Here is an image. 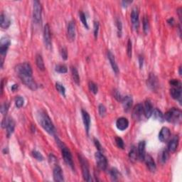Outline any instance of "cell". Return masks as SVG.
Masks as SVG:
<instances>
[{
  "label": "cell",
  "mask_w": 182,
  "mask_h": 182,
  "mask_svg": "<svg viewBox=\"0 0 182 182\" xmlns=\"http://www.w3.org/2000/svg\"><path fill=\"white\" fill-rule=\"evenodd\" d=\"M68 38L70 41H73L76 38V24L73 21H70L68 25Z\"/></svg>",
  "instance_id": "15"
},
{
  "label": "cell",
  "mask_w": 182,
  "mask_h": 182,
  "mask_svg": "<svg viewBox=\"0 0 182 182\" xmlns=\"http://www.w3.org/2000/svg\"><path fill=\"white\" fill-rule=\"evenodd\" d=\"M139 15H140V12L137 7H134L132 9L131 15V21L132 23V26L134 28V29L137 30L139 28V25H140V21H139Z\"/></svg>",
  "instance_id": "11"
},
{
  "label": "cell",
  "mask_w": 182,
  "mask_h": 182,
  "mask_svg": "<svg viewBox=\"0 0 182 182\" xmlns=\"http://www.w3.org/2000/svg\"><path fill=\"white\" fill-rule=\"evenodd\" d=\"M94 144H95V147H97L98 151L100 152H102L103 151V148H102L101 144H100V142L97 140V139H94Z\"/></svg>",
  "instance_id": "48"
},
{
  "label": "cell",
  "mask_w": 182,
  "mask_h": 182,
  "mask_svg": "<svg viewBox=\"0 0 182 182\" xmlns=\"http://www.w3.org/2000/svg\"><path fill=\"white\" fill-rule=\"evenodd\" d=\"M81 112H82L83 121V123H84L85 130H86L87 133L88 134L90 127H91V117H90V115L88 114V112H86V111L84 110H81Z\"/></svg>",
  "instance_id": "21"
},
{
  "label": "cell",
  "mask_w": 182,
  "mask_h": 182,
  "mask_svg": "<svg viewBox=\"0 0 182 182\" xmlns=\"http://www.w3.org/2000/svg\"><path fill=\"white\" fill-rule=\"evenodd\" d=\"M167 22L170 23V25H172V26H173L174 25V19L173 18H170V19H169V20L167 21Z\"/></svg>",
  "instance_id": "52"
},
{
  "label": "cell",
  "mask_w": 182,
  "mask_h": 182,
  "mask_svg": "<svg viewBox=\"0 0 182 182\" xmlns=\"http://www.w3.org/2000/svg\"><path fill=\"white\" fill-rule=\"evenodd\" d=\"M170 94L173 99L179 100V101L181 102V86H172L170 89Z\"/></svg>",
  "instance_id": "20"
},
{
  "label": "cell",
  "mask_w": 182,
  "mask_h": 182,
  "mask_svg": "<svg viewBox=\"0 0 182 182\" xmlns=\"http://www.w3.org/2000/svg\"><path fill=\"white\" fill-rule=\"evenodd\" d=\"M143 62H144V59H143V56L142 55H140L139 56V63H140V67L142 68L143 66Z\"/></svg>",
  "instance_id": "50"
},
{
  "label": "cell",
  "mask_w": 182,
  "mask_h": 182,
  "mask_svg": "<svg viewBox=\"0 0 182 182\" xmlns=\"http://www.w3.org/2000/svg\"><path fill=\"white\" fill-rule=\"evenodd\" d=\"M55 88L62 95L66 96V88L63 85H61L59 83H55Z\"/></svg>",
  "instance_id": "38"
},
{
  "label": "cell",
  "mask_w": 182,
  "mask_h": 182,
  "mask_svg": "<svg viewBox=\"0 0 182 182\" xmlns=\"http://www.w3.org/2000/svg\"><path fill=\"white\" fill-rule=\"evenodd\" d=\"M146 142L145 141H140L138 144V153H137V157L138 159L140 160V161H144L145 155V151H146Z\"/></svg>",
  "instance_id": "14"
},
{
  "label": "cell",
  "mask_w": 182,
  "mask_h": 182,
  "mask_svg": "<svg viewBox=\"0 0 182 182\" xmlns=\"http://www.w3.org/2000/svg\"><path fill=\"white\" fill-rule=\"evenodd\" d=\"M111 178H112V180L113 181H117V178H118V175H119V172L117 170H116L115 168H112L110 170V172Z\"/></svg>",
  "instance_id": "39"
},
{
  "label": "cell",
  "mask_w": 182,
  "mask_h": 182,
  "mask_svg": "<svg viewBox=\"0 0 182 182\" xmlns=\"http://www.w3.org/2000/svg\"><path fill=\"white\" fill-rule=\"evenodd\" d=\"M179 75H181V66H180V67H179Z\"/></svg>",
  "instance_id": "54"
},
{
  "label": "cell",
  "mask_w": 182,
  "mask_h": 182,
  "mask_svg": "<svg viewBox=\"0 0 182 182\" xmlns=\"http://www.w3.org/2000/svg\"><path fill=\"white\" fill-rule=\"evenodd\" d=\"M53 179L55 181H63V174L61 168L59 165H55L53 171Z\"/></svg>",
  "instance_id": "16"
},
{
  "label": "cell",
  "mask_w": 182,
  "mask_h": 182,
  "mask_svg": "<svg viewBox=\"0 0 182 182\" xmlns=\"http://www.w3.org/2000/svg\"><path fill=\"white\" fill-rule=\"evenodd\" d=\"M16 71L19 76H32L31 66L28 63H22L17 65L16 67Z\"/></svg>",
  "instance_id": "5"
},
{
  "label": "cell",
  "mask_w": 182,
  "mask_h": 182,
  "mask_svg": "<svg viewBox=\"0 0 182 182\" xmlns=\"http://www.w3.org/2000/svg\"><path fill=\"white\" fill-rule=\"evenodd\" d=\"M114 95H115V98H116V99L118 100V101H121L122 99H123V97H122L121 94L119 93L118 91H114Z\"/></svg>",
  "instance_id": "49"
},
{
  "label": "cell",
  "mask_w": 182,
  "mask_h": 182,
  "mask_svg": "<svg viewBox=\"0 0 182 182\" xmlns=\"http://www.w3.org/2000/svg\"><path fill=\"white\" fill-rule=\"evenodd\" d=\"M152 115H153L154 118H155V120H157L160 121V122L164 121V114L162 112V111H160L159 110V109H157V108L155 109V110H153Z\"/></svg>",
  "instance_id": "29"
},
{
  "label": "cell",
  "mask_w": 182,
  "mask_h": 182,
  "mask_svg": "<svg viewBox=\"0 0 182 182\" xmlns=\"http://www.w3.org/2000/svg\"><path fill=\"white\" fill-rule=\"evenodd\" d=\"M55 70L60 73H66L68 72V68L65 65H57L55 68Z\"/></svg>",
  "instance_id": "37"
},
{
  "label": "cell",
  "mask_w": 182,
  "mask_h": 182,
  "mask_svg": "<svg viewBox=\"0 0 182 182\" xmlns=\"http://www.w3.org/2000/svg\"><path fill=\"white\" fill-rule=\"evenodd\" d=\"M116 127L120 131H124L129 127V121L125 117H120L116 121Z\"/></svg>",
  "instance_id": "13"
},
{
  "label": "cell",
  "mask_w": 182,
  "mask_h": 182,
  "mask_svg": "<svg viewBox=\"0 0 182 182\" xmlns=\"http://www.w3.org/2000/svg\"><path fill=\"white\" fill-rule=\"evenodd\" d=\"M132 44L131 40L129 39L127 42V55L130 58L132 57Z\"/></svg>",
  "instance_id": "46"
},
{
  "label": "cell",
  "mask_w": 182,
  "mask_h": 182,
  "mask_svg": "<svg viewBox=\"0 0 182 182\" xmlns=\"http://www.w3.org/2000/svg\"><path fill=\"white\" fill-rule=\"evenodd\" d=\"M38 122L41 125V127L44 128V130L46 132H48L50 134H53L55 132L54 125L51 121V120L47 113L44 111H41L38 113Z\"/></svg>",
  "instance_id": "1"
},
{
  "label": "cell",
  "mask_w": 182,
  "mask_h": 182,
  "mask_svg": "<svg viewBox=\"0 0 182 182\" xmlns=\"http://www.w3.org/2000/svg\"><path fill=\"white\" fill-rule=\"evenodd\" d=\"M61 55L62 59H64V60H67V59H68V51H67V49H66V48H65V47L62 48L61 51Z\"/></svg>",
  "instance_id": "47"
},
{
  "label": "cell",
  "mask_w": 182,
  "mask_h": 182,
  "mask_svg": "<svg viewBox=\"0 0 182 182\" xmlns=\"http://www.w3.org/2000/svg\"><path fill=\"white\" fill-rule=\"evenodd\" d=\"M24 104V100L22 97L21 96H17V97L15 98V105H16L17 108H21V107Z\"/></svg>",
  "instance_id": "36"
},
{
  "label": "cell",
  "mask_w": 182,
  "mask_h": 182,
  "mask_svg": "<svg viewBox=\"0 0 182 182\" xmlns=\"http://www.w3.org/2000/svg\"><path fill=\"white\" fill-rule=\"evenodd\" d=\"M10 41L8 38H2L1 41V46H0V53L2 55H4L6 54L9 47L10 46Z\"/></svg>",
  "instance_id": "25"
},
{
  "label": "cell",
  "mask_w": 182,
  "mask_h": 182,
  "mask_svg": "<svg viewBox=\"0 0 182 182\" xmlns=\"http://www.w3.org/2000/svg\"><path fill=\"white\" fill-rule=\"evenodd\" d=\"M122 103H123V106L124 108V110L125 112H128L131 108L132 105V102H133V100H132V98L130 95L125 96V97L123 98L122 99Z\"/></svg>",
  "instance_id": "19"
},
{
  "label": "cell",
  "mask_w": 182,
  "mask_h": 182,
  "mask_svg": "<svg viewBox=\"0 0 182 182\" xmlns=\"http://www.w3.org/2000/svg\"><path fill=\"white\" fill-rule=\"evenodd\" d=\"M44 40L45 46L47 48L51 49L52 47V43H51V31L50 27L48 23H46L44 27Z\"/></svg>",
  "instance_id": "8"
},
{
  "label": "cell",
  "mask_w": 182,
  "mask_h": 182,
  "mask_svg": "<svg viewBox=\"0 0 182 182\" xmlns=\"http://www.w3.org/2000/svg\"><path fill=\"white\" fill-rule=\"evenodd\" d=\"M171 136L170 130L168 127H164L160 130L159 133V140L162 142H166L170 140Z\"/></svg>",
  "instance_id": "12"
},
{
  "label": "cell",
  "mask_w": 182,
  "mask_h": 182,
  "mask_svg": "<svg viewBox=\"0 0 182 182\" xmlns=\"http://www.w3.org/2000/svg\"><path fill=\"white\" fill-rule=\"evenodd\" d=\"M147 85L153 91H155L157 89V87H158V80L157 77L154 74L151 73L149 75L148 80H147Z\"/></svg>",
  "instance_id": "24"
},
{
  "label": "cell",
  "mask_w": 182,
  "mask_h": 182,
  "mask_svg": "<svg viewBox=\"0 0 182 182\" xmlns=\"http://www.w3.org/2000/svg\"><path fill=\"white\" fill-rule=\"evenodd\" d=\"M95 157L96 163H97V165L99 169L102 171L106 170L107 166H108V161H107L106 157L103 155V154L98 151L95 152Z\"/></svg>",
  "instance_id": "7"
},
{
  "label": "cell",
  "mask_w": 182,
  "mask_h": 182,
  "mask_svg": "<svg viewBox=\"0 0 182 182\" xmlns=\"http://www.w3.org/2000/svg\"><path fill=\"white\" fill-rule=\"evenodd\" d=\"M71 73H72V77H73V79L74 82L76 83L77 85H79V83H80V76H79L78 71V70L76 69V67L72 66Z\"/></svg>",
  "instance_id": "31"
},
{
  "label": "cell",
  "mask_w": 182,
  "mask_h": 182,
  "mask_svg": "<svg viewBox=\"0 0 182 182\" xmlns=\"http://www.w3.org/2000/svg\"><path fill=\"white\" fill-rule=\"evenodd\" d=\"M108 58L109 59V61H110V65H111V66H112L113 71H114L116 74H117L119 72L118 66H117L116 61H115V55L112 54V53L110 51H108Z\"/></svg>",
  "instance_id": "22"
},
{
  "label": "cell",
  "mask_w": 182,
  "mask_h": 182,
  "mask_svg": "<svg viewBox=\"0 0 182 182\" xmlns=\"http://www.w3.org/2000/svg\"><path fill=\"white\" fill-rule=\"evenodd\" d=\"M129 157L130 159L131 160L132 162H134L136 161L137 158V153L136 149L134 147H132L131 149H130V153H129Z\"/></svg>",
  "instance_id": "32"
},
{
  "label": "cell",
  "mask_w": 182,
  "mask_h": 182,
  "mask_svg": "<svg viewBox=\"0 0 182 182\" xmlns=\"http://www.w3.org/2000/svg\"><path fill=\"white\" fill-rule=\"evenodd\" d=\"M116 23L117 27V34H118L119 37H121L122 33H123V24H122V21L120 19H117Z\"/></svg>",
  "instance_id": "41"
},
{
  "label": "cell",
  "mask_w": 182,
  "mask_h": 182,
  "mask_svg": "<svg viewBox=\"0 0 182 182\" xmlns=\"http://www.w3.org/2000/svg\"><path fill=\"white\" fill-rule=\"evenodd\" d=\"M132 1H123L122 2V4L123 6H127L130 4H131Z\"/></svg>",
  "instance_id": "51"
},
{
  "label": "cell",
  "mask_w": 182,
  "mask_h": 182,
  "mask_svg": "<svg viewBox=\"0 0 182 182\" xmlns=\"http://www.w3.org/2000/svg\"><path fill=\"white\" fill-rule=\"evenodd\" d=\"M19 78H20L23 84L29 87L30 89L33 90V91L37 89V84L34 81L32 76H19Z\"/></svg>",
  "instance_id": "10"
},
{
  "label": "cell",
  "mask_w": 182,
  "mask_h": 182,
  "mask_svg": "<svg viewBox=\"0 0 182 182\" xmlns=\"http://www.w3.org/2000/svg\"><path fill=\"white\" fill-rule=\"evenodd\" d=\"M57 142H58V144L59 145V147H61L62 156H63L64 161H65L66 163L72 169V170H73L74 169L73 160L71 152H70L69 149H68V147L61 142V141H60L59 140H57Z\"/></svg>",
  "instance_id": "3"
},
{
  "label": "cell",
  "mask_w": 182,
  "mask_h": 182,
  "mask_svg": "<svg viewBox=\"0 0 182 182\" xmlns=\"http://www.w3.org/2000/svg\"><path fill=\"white\" fill-rule=\"evenodd\" d=\"M144 114V108L142 104H137L134 106L132 111V118L134 120L139 121L142 118V115Z\"/></svg>",
  "instance_id": "9"
},
{
  "label": "cell",
  "mask_w": 182,
  "mask_h": 182,
  "mask_svg": "<svg viewBox=\"0 0 182 182\" xmlns=\"http://www.w3.org/2000/svg\"><path fill=\"white\" fill-rule=\"evenodd\" d=\"M79 16H80V21L83 24V26H84L87 29H88L89 27H88V24H87V19L85 14L83 13V12H82V11H80V12H79Z\"/></svg>",
  "instance_id": "33"
},
{
  "label": "cell",
  "mask_w": 182,
  "mask_h": 182,
  "mask_svg": "<svg viewBox=\"0 0 182 182\" xmlns=\"http://www.w3.org/2000/svg\"><path fill=\"white\" fill-rule=\"evenodd\" d=\"M93 27H94V36H95V38H96L98 37V31H99V27H100L99 22H98V21H94Z\"/></svg>",
  "instance_id": "45"
},
{
  "label": "cell",
  "mask_w": 182,
  "mask_h": 182,
  "mask_svg": "<svg viewBox=\"0 0 182 182\" xmlns=\"http://www.w3.org/2000/svg\"><path fill=\"white\" fill-rule=\"evenodd\" d=\"M168 158H169V151L166 150V149H164V150L161 152V154L159 155V161L162 164H164L166 163V161H167Z\"/></svg>",
  "instance_id": "30"
},
{
  "label": "cell",
  "mask_w": 182,
  "mask_h": 182,
  "mask_svg": "<svg viewBox=\"0 0 182 182\" xmlns=\"http://www.w3.org/2000/svg\"><path fill=\"white\" fill-rule=\"evenodd\" d=\"M154 110V108L152 103L149 100H147L145 102V108H144V114L147 118H149L152 115Z\"/></svg>",
  "instance_id": "18"
},
{
  "label": "cell",
  "mask_w": 182,
  "mask_h": 182,
  "mask_svg": "<svg viewBox=\"0 0 182 182\" xmlns=\"http://www.w3.org/2000/svg\"><path fill=\"white\" fill-rule=\"evenodd\" d=\"M149 29V19L146 16H144V18H143V30H144L145 34L148 33Z\"/></svg>",
  "instance_id": "35"
},
{
  "label": "cell",
  "mask_w": 182,
  "mask_h": 182,
  "mask_svg": "<svg viewBox=\"0 0 182 182\" xmlns=\"http://www.w3.org/2000/svg\"><path fill=\"white\" fill-rule=\"evenodd\" d=\"M41 12L42 7L40 2L35 0L34 2V7H33V18L34 21L36 23H39L41 22Z\"/></svg>",
  "instance_id": "6"
},
{
  "label": "cell",
  "mask_w": 182,
  "mask_h": 182,
  "mask_svg": "<svg viewBox=\"0 0 182 182\" xmlns=\"http://www.w3.org/2000/svg\"><path fill=\"white\" fill-rule=\"evenodd\" d=\"M179 145V137L174 136L168 144V151L171 152H174L177 150V147Z\"/></svg>",
  "instance_id": "23"
},
{
  "label": "cell",
  "mask_w": 182,
  "mask_h": 182,
  "mask_svg": "<svg viewBox=\"0 0 182 182\" xmlns=\"http://www.w3.org/2000/svg\"><path fill=\"white\" fill-rule=\"evenodd\" d=\"M18 87H19V86H18V85H17V84L13 85L12 86V91L14 92L15 91H16V90L18 89Z\"/></svg>",
  "instance_id": "53"
},
{
  "label": "cell",
  "mask_w": 182,
  "mask_h": 182,
  "mask_svg": "<svg viewBox=\"0 0 182 182\" xmlns=\"http://www.w3.org/2000/svg\"><path fill=\"white\" fill-rule=\"evenodd\" d=\"M144 161H145V163H146V165L147 168L149 169V170L152 172H155L156 170H157V166H156V164L155 161H154L153 158L149 155H145Z\"/></svg>",
  "instance_id": "17"
},
{
  "label": "cell",
  "mask_w": 182,
  "mask_h": 182,
  "mask_svg": "<svg viewBox=\"0 0 182 182\" xmlns=\"http://www.w3.org/2000/svg\"><path fill=\"white\" fill-rule=\"evenodd\" d=\"M9 104L8 103V102H4L2 105L1 106V112L2 115H5L8 112V110H9Z\"/></svg>",
  "instance_id": "43"
},
{
  "label": "cell",
  "mask_w": 182,
  "mask_h": 182,
  "mask_svg": "<svg viewBox=\"0 0 182 182\" xmlns=\"http://www.w3.org/2000/svg\"><path fill=\"white\" fill-rule=\"evenodd\" d=\"M164 117L169 123H179L181 120V112L179 109L173 108L165 113Z\"/></svg>",
  "instance_id": "2"
},
{
  "label": "cell",
  "mask_w": 182,
  "mask_h": 182,
  "mask_svg": "<svg viewBox=\"0 0 182 182\" xmlns=\"http://www.w3.org/2000/svg\"><path fill=\"white\" fill-rule=\"evenodd\" d=\"M32 156L35 158L36 160H38V161H43V160L44 159V157H43V155L41 154L39 152L36 151V150H34L32 152Z\"/></svg>",
  "instance_id": "40"
},
{
  "label": "cell",
  "mask_w": 182,
  "mask_h": 182,
  "mask_svg": "<svg viewBox=\"0 0 182 182\" xmlns=\"http://www.w3.org/2000/svg\"><path fill=\"white\" fill-rule=\"evenodd\" d=\"M78 159L81 165V169H82L83 179H84V180L86 181H91L92 179H91V174H90L89 166L86 159H85V158L80 155H78Z\"/></svg>",
  "instance_id": "4"
},
{
  "label": "cell",
  "mask_w": 182,
  "mask_h": 182,
  "mask_svg": "<svg viewBox=\"0 0 182 182\" xmlns=\"http://www.w3.org/2000/svg\"><path fill=\"white\" fill-rule=\"evenodd\" d=\"M6 135H7L8 137H9L12 135L13 132H14V128H15V123L14 120L11 118V117H9V119L8 123L7 125H6Z\"/></svg>",
  "instance_id": "27"
},
{
  "label": "cell",
  "mask_w": 182,
  "mask_h": 182,
  "mask_svg": "<svg viewBox=\"0 0 182 182\" xmlns=\"http://www.w3.org/2000/svg\"><path fill=\"white\" fill-rule=\"evenodd\" d=\"M36 64L38 68V69L41 70H45V65L44 63V60H43V58L41 55L37 54L36 56Z\"/></svg>",
  "instance_id": "28"
},
{
  "label": "cell",
  "mask_w": 182,
  "mask_h": 182,
  "mask_svg": "<svg viewBox=\"0 0 182 182\" xmlns=\"http://www.w3.org/2000/svg\"><path fill=\"white\" fill-rule=\"evenodd\" d=\"M88 87L91 92H92L93 94H97L98 92V85L95 84V83L93 82V81H89L88 83Z\"/></svg>",
  "instance_id": "34"
},
{
  "label": "cell",
  "mask_w": 182,
  "mask_h": 182,
  "mask_svg": "<svg viewBox=\"0 0 182 182\" xmlns=\"http://www.w3.org/2000/svg\"><path fill=\"white\" fill-rule=\"evenodd\" d=\"M115 142L117 145V147L120 149H124V147H125V143H124V141L123 139L120 137H115Z\"/></svg>",
  "instance_id": "42"
},
{
  "label": "cell",
  "mask_w": 182,
  "mask_h": 182,
  "mask_svg": "<svg viewBox=\"0 0 182 182\" xmlns=\"http://www.w3.org/2000/svg\"><path fill=\"white\" fill-rule=\"evenodd\" d=\"M98 112L101 117H104L106 115V108L102 104H100L98 106Z\"/></svg>",
  "instance_id": "44"
},
{
  "label": "cell",
  "mask_w": 182,
  "mask_h": 182,
  "mask_svg": "<svg viewBox=\"0 0 182 182\" xmlns=\"http://www.w3.org/2000/svg\"><path fill=\"white\" fill-rule=\"evenodd\" d=\"M0 24L2 29H8L11 24V21L9 17L4 14V13H2L1 16H0Z\"/></svg>",
  "instance_id": "26"
}]
</instances>
